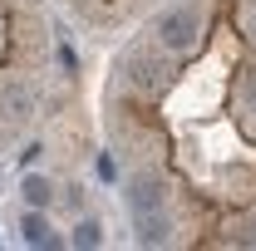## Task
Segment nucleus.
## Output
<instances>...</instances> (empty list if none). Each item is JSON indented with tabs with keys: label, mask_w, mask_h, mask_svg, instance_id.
I'll list each match as a JSON object with an SVG mask.
<instances>
[{
	"label": "nucleus",
	"mask_w": 256,
	"mask_h": 251,
	"mask_svg": "<svg viewBox=\"0 0 256 251\" xmlns=\"http://www.w3.org/2000/svg\"><path fill=\"white\" fill-rule=\"evenodd\" d=\"M0 114H5L10 124H30L34 118V94H30L25 79H15V74L0 79Z\"/></svg>",
	"instance_id": "obj_4"
},
{
	"label": "nucleus",
	"mask_w": 256,
	"mask_h": 251,
	"mask_svg": "<svg viewBox=\"0 0 256 251\" xmlns=\"http://www.w3.org/2000/svg\"><path fill=\"white\" fill-rule=\"evenodd\" d=\"M128 217H133V232L143 246H162L168 242V212H162V182L158 178H133L128 182Z\"/></svg>",
	"instance_id": "obj_1"
},
{
	"label": "nucleus",
	"mask_w": 256,
	"mask_h": 251,
	"mask_svg": "<svg viewBox=\"0 0 256 251\" xmlns=\"http://www.w3.org/2000/svg\"><path fill=\"white\" fill-rule=\"evenodd\" d=\"M252 246H256V236H252Z\"/></svg>",
	"instance_id": "obj_9"
},
{
	"label": "nucleus",
	"mask_w": 256,
	"mask_h": 251,
	"mask_svg": "<svg viewBox=\"0 0 256 251\" xmlns=\"http://www.w3.org/2000/svg\"><path fill=\"white\" fill-rule=\"evenodd\" d=\"M197 10L192 5H178V10H162L158 15V44L168 54H188L192 44H197Z\"/></svg>",
	"instance_id": "obj_2"
},
{
	"label": "nucleus",
	"mask_w": 256,
	"mask_h": 251,
	"mask_svg": "<svg viewBox=\"0 0 256 251\" xmlns=\"http://www.w3.org/2000/svg\"><path fill=\"white\" fill-rule=\"evenodd\" d=\"M104 236H98V222H79L74 226V246H98Z\"/></svg>",
	"instance_id": "obj_7"
},
{
	"label": "nucleus",
	"mask_w": 256,
	"mask_h": 251,
	"mask_svg": "<svg viewBox=\"0 0 256 251\" xmlns=\"http://www.w3.org/2000/svg\"><path fill=\"white\" fill-rule=\"evenodd\" d=\"M25 202L30 207H50V182L44 178H25Z\"/></svg>",
	"instance_id": "obj_6"
},
{
	"label": "nucleus",
	"mask_w": 256,
	"mask_h": 251,
	"mask_svg": "<svg viewBox=\"0 0 256 251\" xmlns=\"http://www.w3.org/2000/svg\"><path fill=\"white\" fill-rule=\"evenodd\" d=\"M25 242H30V246H60V236L50 232V222L40 217V212H30V217H25Z\"/></svg>",
	"instance_id": "obj_5"
},
{
	"label": "nucleus",
	"mask_w": 256,
	"mask_h": 251,
	"mask_svg": "<svg viewBox=\"0 0 256 251\" xmlns=\"http://www.w3.org/2000/svg\"><path fill=\"white\" fill-rule=\"evenodd\" d=\"M246 30H252V40H256V0L246 5Z\"/></svg>",
	"instance_id": "obj_8"
},
{
	"label": "nucleus",
	"mask_w": 256,
	"mask_h": 251,
	"mask_svg": "<svg viewBox=\"0 0 256 251\" xmlns=\"http://www.w3.org/2000/svg\"><path fill=\"white\" fill-rule=\"evenodd\" d=\"M124 79L138 89V94H162V84H168V64L158 54H143V50H133L124 60Z\"/></svg>",
	"instance_id": "obj_3"
}]
</instances>
